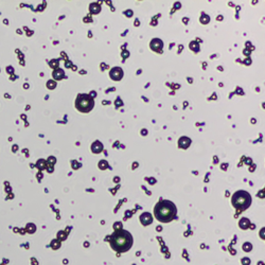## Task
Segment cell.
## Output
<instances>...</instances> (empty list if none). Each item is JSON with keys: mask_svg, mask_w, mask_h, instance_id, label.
<instances>
[{"mask_svg": "<svg viewBox=\"0 0 265 265\" xmlns=\"http://www.w3.org/2000/svg\"><path fill=\"white\" fill-rule=\"evenodd\" d=\"M154 213L159 222L167 223L172 221L176 215V207L170 200H161L155 206Z\"/></svg>", "mask_w": 265, "mask_h": 265, "instance_id": "1", "label": "cell"}, {"mask_svg": "<svg viewBox=\"0 0 265 265\" xmlns=\"http://www.w3.org/2000/svg\"><path fill=\"white\" fill-rule=\"evenodd\" d=\"M110 245H112V249L119 251V252L127 251L132 245V234L125 230L116 231L110 237Z\"/></svg>", "mask_w": 265, "mask_h": 265, "instance_id": "2", "label": "cell"}, {"mask_svg": "<svg viewBox=\"0 0 265 265\" xmlns=\"http://www.w3.org/2000/svg\"><path fill=\"white\" fill-rule=\"evenodd\" d=\"M251 197L246 191H237L232 196V205L239 210H245L249 207Z\"/></svg>", "mask_w": 265, "mask_h": 265, "instance_id": "3", "label": "cell"}, {"mask_svg": "<svg viewBox=\"0 0 265 265\" xmlns=\"http://www.w3.org/2000/svg\"><path fill=\"white\" fill-rule=\"evenodd\" d=\"M75 106L80 112H88L92 109L93 107V100L91 97L87 95H80L75 102Z\"/></svg>", "mask_w": 265, "mask_h": 265, "instance_id": "4", "label": "cell"}, {"mask_svg": "<svg viewBox=\"0 0 265 265\" xmlns=\"http://www.w3.org/2000/svg\"><path fill=\"white\" fill-rule=\"evenodd\" d=\"M151 48L154 51H160L162 49V42L160 39H153L151 42Z\"/></svg>", "mask_w": 265, "mask_h": 265, "instance_id": "5", "label": "cell"}, {"mask_svg": "<svg viewBox=\"0 0 265 265\" xmlns=\"http://www.w3.org/2000/svg\"><path fill=\"white\" fill-rule=\"evenodd\" d=\"M140 221L143 225H149V224L152 223V215L147 212H145L140 216Z\"/></svg>", "mask_w": 265, "mask_h": 265, "instance_id": "6", "label": "cell"}, {"mask_svg": "<svg viewBox=\"0 0 265 265\" xmlns=\"http://www.w3.org/2000/svg\"><path fill=\"white\" fill-rule=\"evenodd\" d=\"M91 149H92L93 153H100L101 151H102L103 147H102V144L100 143V142H95V143L92 144V147H91Z\"/></svg>", "mask_w": 265, "mask_h": 265, "instance_id": "7", "label": "cell"}, {"mask_svg": "<svg viewBox=\"0 0 265 265\" xmlns=\"http://www.w3.org/2000/svg\"><path fill=\"white\" fill-rule=\"evenodd\" d=\"M247 225H248V221L246 219H242V221L240 222V226L242 228H246Z\"/></svg>", "mask_w": 265, "mask_h": 265, "instance_id": "8", "label": "cell"}, {"mask_svg": "<svg viewBox=\"0 0 265 265\" xmlns=\"http://www.w3.org/2000/svg\"><path fill=\"white\" fill-rule=\"evenodd\" d=\"M244 247H245V250H246V251L250 250V244H248V243H247V244H245L244 246H243V248H244Z\"/></svg>", "mask_w": 265, "mask_h": 265, "instance_id": "9", "label": "cell"}]
</instances>
